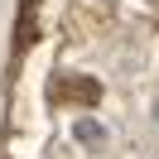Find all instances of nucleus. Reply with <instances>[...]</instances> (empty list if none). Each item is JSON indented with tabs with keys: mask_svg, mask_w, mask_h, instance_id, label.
<instances>
[{
	"mask_svg": "<svg viewBox=\"0 0 159 159\" xmlns=\"http://www.w3.org/2000/svg\"><path fill=\"white\" fill-rule=\"evenodd\" d=\"M77 140L97 145V140H101V125H97V120H77Z\"/></svg>",
	"mask_w": 159,
	"mask_h": 159,
	"instance_id": "1",
	"label": "nucleus"
}]
</instances>
